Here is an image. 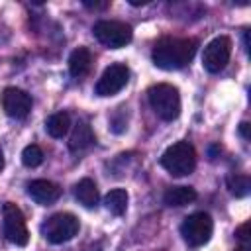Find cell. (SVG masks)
I'll return each instance as SVG.
<instances>
[{"mask_svg":"<svg viewBox=\"0 0 251 251\" xmlns=\"http://www.w3.org/2000/svg\"><path fill=\"white\" fill-rule=\"evenodd\" d=\"M78 220L69 212H59L41 224V235L49 243H65L78 233Z\"/></svg>","mask_w":251,"mask_h":251,"instance_id":"277c9868","label":"cell"},{"mask_svg":"<svg viewBox=\"0 0 251 251\" xmlns=\"http://www.w3.org/2000/svg\"><path fill=\"white\" fill-rule=\"evenodd\" d=\"M214 229V222L206 212H196L184 218L180 226V235L190 247H200L210 241Z\"/></svg>","mask_w":251,"mask_h":251,"instance_id":"8992f818","label":"cell"},{"mask_svg":"<svg viewBox=\"0 0 251 251\" xmlns=\"http://www.w3.org/2000/svg\"><path fill=\"white\" fill-rule=\"evenodd\" d=\"M161 167L173 176H186L196 167V151L188 141H176L161 155Z\"/></svg>","mask_w":251,"mask_h":251,"instance_id":"7a4b0ae2","label":"cell"},{"mask_svg":"<svg viewBox=\"0 0 251 251\" xmlns=\"http://www.w3.org/2000/svg\"><path fill=\"white\" fill-rule=\"evenodd\" d=\"M149 104L155 110V114L165 120L173 122L180 114V96L178 90L173 84H155L149 88Z\"/></svg>","mask_w":251,"mask_h":251,"instance_id":"3957f363","label":"cell"},{"mask_svg":"<svg viewBox=\"0 0 251 251\" xmlns=\"http://www.w3.org/2000/svg\"><path fill=\"white\" fill-rule=\"evenodd\" d=\"M27 194H29L31 200H35L37 204L49 206V204H53L55 200H59L61 188H59L55 182H51V180L37 178V180H31V182L27 184Z\"/></svg>","mask_w":251,"mask_h":251,"instance_id":"8fae6325","label":"cell"},{"mask_svg":"<svg viewBox=\"0 0 251 251\" xmlns=\"http://www.w3.org/2000/svg\"><path fill=\"white\" fill-rule=\"evenodd\" d=\"M127 192L124 190V188H114V190H110L108 194H106V198H104V204H106V208L114 214V216H122L126 210H127Z\"/></svg>","mask_w":251,"mask_h":251,"instance_id":"e0dca14e","label":"cell"},{"mask_svg":"<svg viewBox=\"0 0 251 251\" xmlns=\"http://www.w3.org/2000/svg\"><path fill=\"white\" fill-rule=\"evenodd\" d=\"M237 251H249V249H247V245H241V247H239Z\"/></svg>","mask_w":251,"mask_h":251,"instance_id":"7402d4cb","label":"cell"},{"mask_svg":"<svg viewBox=\"0 0 251 251\" xmlns=\"http://www.w3.org/2000/svg\"><path fill=\"white\" fill-rule=\"evenodd\" d=\"M239 133L243 135V139H249V124H247V122H241V126H239Z\"/></svg>","mask_w":251,"mask_h":251,"instance_id":"44dd1931","label":"cell"},{"mask_svg":"<svg viewBox=\"0 0 251 251\" xmlns=\"http://www.w3.org/2000/svg\"><path fill=\"white\" fill-rule=\"evenodd\" d=\"M92 31H94V37L110 49L126 47L133 37L131 27L127 24L116 22V20H100V22L94 24Z\"/></svg>","mask_w":251,"mask_h":251,"instance_id":"5b68a950","label":"cell"},{"mask_svg":"<svg viewBox=\"0 0 251 251\" xmlns=\"http://www.w3.org/2000/svg\"><path fill=\"white\" fill-rule=\"evenodd\" d=\"M22 163L25 167H29V169L39 167L43 163V151H41V147L39 145H33V143L27 145V147H24V151H22Z\"/></svg>","mask_w":251,"mask_h":251,"instance_id":"d6986e66","label":"cell"},{"mask_svg":"<svg viewBox=\"0 0 251 251\" xmlns=\"http://www.w3.org/2000/svg\"><path fill=\"white\" fill-rule=\"evenodd\" d=\"M227 188H229V192L233 196L241 198V196H245L249 192L251 182H249V178L245 175H231V176H227Z\"/></svg>","mask_w":251,"mask_h":251,"instance_id":"ac0fdd59","label":"cell"},{"mask_svg":"<svg viewBox=\"0 0 251 251\" xmlns=\"http://www.w3.org/2000/svg\"><path fill=\"white\" fill-rule=\"evenodd\" d=\"M231 55V39L227 35H218L214 37L202 53V65L208 73H220Z\"/></svg>","mask_w":251,"mask_h":251,"instance_id":"ba28073f","label":"cell"},{"mask_svg":"<svg viewBox=\"0 0 251 251\" xmlns=\"http://www.w3.org/2000/svg\"><path fill=\"white\" fill-rule=\"evenodd\" d=\"M90 67H92V55L86 47H78L71 53L69 57V73L75 76V78H82L90 73Z\"/></svg>","mask_w":251,"mask_h":251,"instance_id":"7c38bea8","label":"cell"},{"mask_svg":"<svg viewBox=\"0 0 251 251\" xmlns=\"http://www.w3.org/2000/svg\"><path fill=\"white\" fill-rule=\"evenodd\" d=\"M2 229H4V237L10 243L20 245V247L27 245L29 233H27L25 218H24L22 210L12 202H6L2 208Z\"/></svg>","mask_w":251,"mask_h":251,"instance_id":"52a82bcc","label":"cell"},{"mask_svg":"<svg viewBox=\"0 0 251 251\" xmlns=\"http://www.w3.org/2000/svg\"><path fill=\"white\" fill-rule=\"evenodd\" d=\"M196 39L188 37H163L153 47V63L165 71H176L186 67L196 53Z\"/></svg>","mask_w":251,"mask_h":251,"instance_id":"6da1fadb","label":"cell"},{"mask_svg":"<svg viewBox=\"0 0 251 251\" xmlns=\"http://www.w3.org/2000/svg\"><path fill=\"white\" fill-rule=\"evenodd\" d=\"M249 222H245L243 226H239L237 227V231H235V235H237V239L243 243V245H247V241H249Z\"/></svg>","mask_w":251,"mask_h":251,"instance_id":"ffe728a7","label":"cell"},{"mask_svg":"<svg viewBox=\"0 0 251 251\" xmlns=\"http://www.w3.org/2000/svg\"><path fill=\"white\" fill-rule=\"evenodd\" d=\"M194 200H196V190L190 186H169L163 194V202L167 206H175V208L192 204Z\"/></svg>","mask_w":251,"mask_h":251,"instance_id":"5bb4252c","label":"cell"},{"mask_svg":"<svg viewBox=\"0 0 251 251\" xmlns=\"http://www.w3.org/2000/svg\"><path fill=\"white\" fill-rule=\"evenodd\" d=\"M2 108L4 112L10 116V118H16V120H22L29 114L31 110V96L22 90V88H16V86H8L4 92H2Z\"/></svg>","mask_w":251,"mask_h":251,"instance_id":"30bf717a","label":"cell"},{"mask_svg":"<svg viewBox=\"0 0 251 251\" xmlns=\"http://www.w3.org/2000/svg\"><path fill=\"white\" fill-rule=\"evenodd\" d=\"M94 143V133L90 129V126L86 122H78L73 127V133L69 137V149L73 153H80L84 149H88Z\"/></svg>","mask_w":251,"mask_h":251,"instance_id":"4fadbf2b","label":"cell"},{"mask_svg":"<svg viewBox=\"0 0 251 251\" xmlns=\"http://www.w3.org/2000/svg\"><path fill=\"white\" fill-rule=\"evenodd\" d=\"M75 198L84 208H94L98 204V188L92 178H82L75 184Z\"/></svg>","mask_w":251,"mask_h":251,"instance_id":"9a60e30c","label":"cell"},{"mask_svg":"<svg viewBox=\"0 0 251 251\" xmlns=\"http://www.w3.org/2000/svg\"><path fill=\"white\" fill-rule=\"evenodd\" d=\"M127 80H129V69L122 63H114L102 73L94 90L98 96H114L127 84Z\"/></svg>","mask_w":251,"mask_h":251,"instance_id":"9c48e42d","label":"cell"},{"mask_svg":"<svg viewBox=\"0 0 251 251\" xmlns=\"http://www.w3.org/2000/svg\"><path fill=\"white\" fill-rule=\"evenodd\" d=\"M69 127H71V116H69L67 112H55V114H51V116L47 118V122H45L47 133H49L51 137H57V139L63 137V135H67Z\"/></svg>","mask_w":251,"mask_h":251,"instance_id":"2e32d148","label":"cell"},{"mask_svg":"<svg viewBox=\"0 0 251 251\" xmlns=\"http://www.w3.org/2000/svg\"><path fill=\"white\" fill-rule=\"evenodd\" d=\"M4 167V157H2V153H0V169Z\"/></svg>","mask_w":251,"mask_h":251,"instance_id":"603a6c76","label":"cell"}]
</instances>
